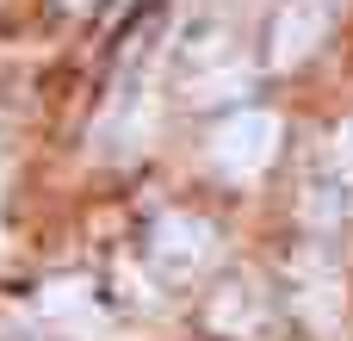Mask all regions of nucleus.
I'll return each instance as SVG.
<instances>
[{"instance_id":"1","label":"nucleus","mask_w":353,"mask_h":341,"mask_svg":"<svg viewBox=\"0 0 353 341\" xmlns=\"http://www.w3.org/2000/svg\"><path fill=\"white\" fill-rule=\"evenodd\" d=\"M279 143H285V124H279L273 112L248 106V112H230V118L217 124L211 162H217L230 180H254V174H267V168L279 162Z\"/></svg>"},{"instance_id":"2","label":"nucleus","mask_w":353,"mask_h":341,"mask_svg":"<svg viewBox=\"0 0 353 341\" xmlns=\"http://www.w3.org/2000/svg\"><path fill=\"white\" fill-rule=\"evenodd\" d=\"M211 255H217V230H211L205 217H192V211H168V217H155V230H149V261H155L161 273L192 280V273L211 267Z\"/></svg>"},{"instance_id":"3","label":"nucleus","mask_w":353,"mask_h":341,"mask_svg":"<svg viewBox=\"0 0 353 341\" xmlns=\"http://www.w3.org/2000/svg\"><path fill=\"white\" fill-rule=\"evenodd\" d=\"M329 37V0H292L279 19H273V37H267V62L273 68H298L323 50Z\"/></svg>"},{"instance_id":"4","label":"nucleus","mask_w":353,"mask_h":341,"mask_svg":"<svg viewBox=\"0 0 353 341\" xmlns=\"http://www.w3.org/2000/svg\"><path fill=\"white\" fill-rule=\"evenodd\" d=\"M211 323H217L223 335H261V329H267V304H261L254 286H230V292L211 304Z\"/></svg>"},{"instance_id":"5","label":"nucleus","mask_w":353,"mask_h":341,"mask_svg":"<svg viewBox=\"0 0 353 341\" xmlns=\"http://www.w3.org/2000/svg\"><path fill=\"white\" fill-rule=\"evenodd\" d=\"M62 6H74V12H87V6H93V0H62Z\"/></svg>"}]
</instances>
